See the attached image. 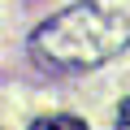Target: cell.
Masks as SVG:
<instances>
[{"instance_id": "6da1fadb", "label": "cell", "mask_w": 130, "mask_h": 130, "mask_svg": "<svg viewBox=\"0 0 130 130\" xmlns=\"http://www.w3.org/2000/svg\"><path fill=\"white\" fill-rule=\"evenodd\" d=\"M35 56L52 70H91L130 48V0H83L35 30Z\"/></svg>"}, {"instance_id": "7a4b0ae2", "label": "cell", "mask_w": 130, "mask_h": 130, "mask_svg": "<svg viewBox=\"0 0 130 130\" xmlns=\"http://www.w3.org/2000/svg\"><path fill=\"white\" fill-rule=\"evenodd\" d=\"M52 126H61V130H83L87 121H78V117H39V121H35V130H52Z\"/></svg>"}, {"instance_id": "3957f363", "label": "cell", "mask_w": 130, "mask_h": 130, "mask_svg": "<svg viewBox=\"0 0 130 130\" xmlns=\"http://www.w3.org/2000/svg\"><path fill=\"white\" fill-rule=\"evenodd\" d=\"M117 126H121V130H130V100L117 108Z\"/></svg>"}]
</instances>
